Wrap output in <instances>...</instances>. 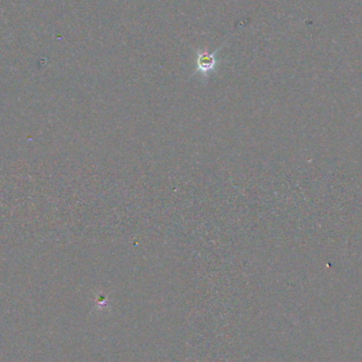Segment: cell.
<instances>
[{
	"label": "cell",
	"instance_id": "cell-1",
	"mask_svg": "<svg viewBox=\"0 0 362 362\" xmlns=\"http://www.w3.org/2000/svg\"><path fill=\"white\" fill-rule=\"evenodd\" d=\"M220 48H222V46ZM220 48L212 53L208 52V51L195 50V53H196V72L201 73L204 77H208L212 71H214L218 63L216 54L220 52Z\"/></svg>",
	"mask_w": 362,
	"mask_h": 362
}]
</instances>
